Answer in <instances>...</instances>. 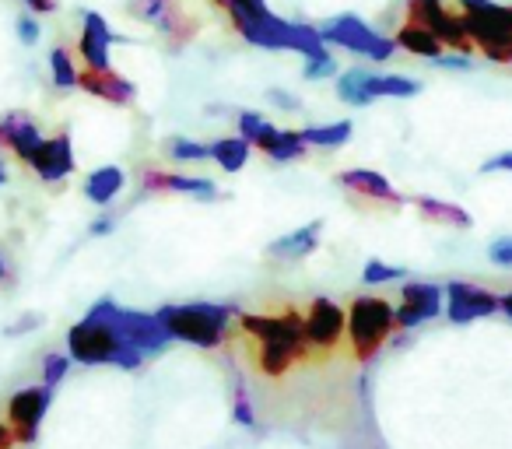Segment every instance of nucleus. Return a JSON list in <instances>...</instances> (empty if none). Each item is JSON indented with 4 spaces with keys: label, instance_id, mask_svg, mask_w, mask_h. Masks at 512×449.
I'll return each instance as SVG.
<instances>
[{
    "label": "nucleus",
    "instance_id": "obj_11",
    "mask_svg": "<svg viewBox=\"0 0 512 449\" xmlns=\"http://www.w3.org/2000/svg\"><path fill=\"white\" fill-rule=\"evenodd\" d=\"M442 299H446V288L432 285V281H407L400 288V306H397V327L414 330L421 323L435 320L442 313Z\"/></svg>",
    "mask_w": 512,
    "mask_h": 449
},
{
    "label": "nucleus",
    "instance_id": "obj_21",
    "mask_svg": "<svg viewBox=\"0 0 512 449\" xmlns=\"http://www.w3.org/2000/svg\"><path fill=\"white\" fill-rule=\"evenodd\" d=\"M414 207H418L421 218H428L432 225H449V229H470V225H474V218H470L460 204H449V200L414 197Z\"/></svg>",
    "mask_w": 512,
    "mask_h": 449
},
{
    "label": "nucleus",
    "instance_id": "obj_29",
    "mask_svg": "<svg viewBox=\"0 0 512 449\" xmlns=\"http://www.w3.org/2000/svg\"><path fill=\"white\" fill-rule=\"evenodd\" d=\"M407 278L404 267H393V264H383V260H369L362 271V281L365 285H386V281H400Z\"/></svg>",
    "mask_w": 512,
    "mask_h": 449
},
{
    "label": "nucleus",
    "instance_id": "obj_32",
    "mask_svg": "<svg viewBox=\"0 0 512 449\" xmlns=\"http://www.w3.org/2000/svg\"><path fill=\"white\" fill-rule=\"evenodd\" d=\"M267 127H271V123H267L260 113H242L239 116V137H246L249 144L260 141V137L267 134Z\"/></svg>",
    "mask_w": 512,
    "mask_h": 449
},
{
    "label": "nucleus",
    "instance_id": "obj_17",
    "mask_svg": "<svg viewBox=\"0 0 512 449\" xmlns=\"http://www.w3.org/2000/svg\"><path fill=\"white\" fill-rule=\"evenodd\" d=\"M144 190H172V193H190L200 200H214L218 197V186L211 179H197V176H176V172H162V169H144L141 176Z\"/></svg>",
    "mask_w": 512,
    "mask_h": 449
},
{
    "label": "nucleus",
    "instance_id": "obj_37",
    "mask_svg": "<svg viewBox=\"0 0 512 449\" xmlns=\"http://www.w3.org/2000/svg\"><path fill=\"white\" fill-rule=\"evenodd\" d=\"M18 39H22L25 46L39 43V22H36V18H29V15L18 18Z\"/></svg>",
    "mask_w": 512,
    "mask_h": 449
},
{
    "label": "nucleus",
    "instance_id": "obj_38",
    "mask_svg": "<svg viewBox=\"0 0 512 449\" xmlns=\"http://www.w3.org/2000/svg\"><path fill=\"white\" fill-rule=\"evenodd\" d=\"M460 4L463 15H491V11L498 8V4H491V0H456Z\"/></svg>",
    "mask_w": 512,
    "mask_h": 449
},
{
    "label": "nucleus",
    "instance_id": "obj_26",
    "mask_svg": "<svg viewBox=\"0 0 512 449\" xmlns=\"http://www.w3.org/2000/svg\"><path fill=\"white\" fill-rule=\"evenodd\" d=\"M309 144L302 141V130H278V137H274V144L267 148V155L274 158V162H299V158H306Z\"/></svg>",
    "mask_w": 512,
    "mask_h": 449
},
{
    "label": "nucleus",
    "instance_id": "obj_19",
    "mask_svg": "<svg viewBox=\"0 0 512 449\" xmlns=\"http://www.w3.org/2000/svg\"><path fill=\"white\" fill-rule=\"evenodd\" d=\"M123 183H127V176H123L120 165H102V169H92L85 176V197L92 200V204L106 207L109 200L120 197Z\"/></svg>",
    "mask_w": 512,
    "mask_h": 449
},
{
    "label": "nucleus",
    "instance_id": "obj_2",
    "mask_svg": "<svg viewBox=\"0 0 512 449\" xmlns=\"http://www.w3.org/2000/svg\"><path fill=\"white\" fill-rule=\"evenodd\" d=\"M393 330H397V306L379 295H358L348 306V341L358 362L376 358Z\"/></svg>",
    "mask_w": 512,
    "mask_h": 449
},
{
    "label": "nucleus",
    "instance_id": "obj_25",
    "mask_svg": "<svg viewBox=\"0 0 512 449\" xmlns=\"http://www.w3.org/2000/svg\"><path fill=\"white\" fill-rule=\"evenodd\" d=\"M351 134H355V127L348 120L327 123V127H302V141L309 148H341V144L351 141Z\"/></svg>",
    "mask_w": 512,
    "mask_h": 449
},
{
    "label": "nucleus",
    "instance_id": "obj_8",
    "mask_svg": "<svg viewBox=\"0 0 512 449\" xmlns=\"http://www.w3.org/2000/svg\"><path fill=\"white\" fill-rule=\"evenodd\" d=\"M306 334L316 355L337 351V344L348 337V309H341L334 299H327V295L313 299L306 309Z\"/></svg>",
    "mask_w": 512,
    "mask_h": 449
},
{
    "label": "nucleus",
    "instance_id": "obj_36",
    "mask_svg": "<svg viewBox=\"0 0 512 449\" xmlns=\"http://www.w3.org/2000/svg\"><path fill=\"white\" fill-rule=\"evenodd\" d=\"M435 67H446V71H470L474 67V60L467 57V53H453V50H446L442 57H435L432 60Z\"/></svg>",
    "mask_w": 512,
    "mask_h": 449
},
{
    "label": "nucleus",
    "instance_id": "obj_20",
    "mask_svg": "<svg viewBox=\"0 0 512 449\" xmlns=\"http://www.w3.org/2000/svg\"><path fill=\"white\" fill-rule=\"evenodd\" d=\"M393 43H397L400 50L414 53V57H425V60H435V57H442V53H446V46L435 39V32H428L425 25H418V22L400 25L397 36H393Z\"/></svg>",
    "mask_w": 512,
    "mask_h": 449
},
{
    "label": "nucleus",
    "instance_id": "obj_43",
    "mask_svg": "<svg viewBox=\"0 0 512 449\" xmlns=\"http://www.w3.org/2000/svg\"><path fill=\"white\" fill-rule=\"evenodd\" d=\"M106 232H113V218H99L92 225V236H106Z\"/></svg>",
    "mask_w": 512,
    "mask_h": 449
},
{
    "label": "nucleus",
    "instance_id": "obj_41",
    "mask_svg": "<svg viewBox=\"0 0 512 449\" xmlns=\"http://www.w3.org/2000/svg\"><path fill=\"white\" fill-rule=\"evenodd\" d=\"M267 99L278 102L281 109H292V113H295V109H299V99H292V95H285V92H271V95H267Z\"/></svg>",
    "mask_w": 512,
    "mask_h": 449
},
{
    "label": "nucleus",
    "instance_id": "obj_44",
    "mask_svg": "<svg viewBox=\"0 0 512 449\" xmlns=\"http://www.w3.org/2000/svg\"><path fill=\"white\" fill-rule=\"evenodd\" d=\"M29 327H39V316H29V320H18L15 327H8V334H18V330H29Z\"/></svg>",
    "mask_w": 512,
    "mask_h": 449
},
{
    "label": "nucleus",
    "instance_id": "obj_22",
    "mask_svg": "<svg viewBox=\"0 0 512 449\" xmlns=\"http://www.w3.org/2000/svg\"><path fill=\"white\" fill-rule=\"evenodd\" d=\"M369 81H372V71H362V67L344 71L341 78H337V95H341V102H348V106H355V109L372 106L376 95H372Z\"/></svg>",
    "mask_w": 512,
    "mask_h": 449
},
{
    "label": "nucleus",
    "instance_id": "obj_31",
    "mask_svg": "<svg viewBox=\"0 0 512 449\" xmlns=\"http://www.w3.org/2000/svg\"><path fill=\"white\" fill-rule=\"evenodd\" d=\"M67 369H71V355H57V351H50V355L43 358V383L57 390V386L64 383Z\"/></svg>",
    "mask_w": 512,
    "mask_h": 449
},
{
    "label": "nucleus",
    "instance_id": "obj_35",
    "mask_svg": "<svg viewBox=\"0 0 512 449\" xmlns=\"http://www.w3.org/2000/svg\"><path fill=\"white\" fill-rule=\"evenodd\" d=\"M235 421L239 425H253V404H249V393H246V383L235 379Z\"/></svg>",
    "mask_w": 512,
    "mask_h": 449
},
{
    "label": "nucleus",
    "instance_id": "obj_34",
    "mask_svg": "<svg viewBox=\"0 0 512 449\" xmlns=\"http://www.w3.org/2000/svg\"><path fill=\"white\" fill-rule=\"evenodd\" d=\"M337 74V60L330 57V53H323V57H313L306 60V78L309 81H323V78H334Z\"/></svg>",
    "mask_w": 512,
    "mask_h": 449
},
{
    "label": "nucleus",
    "instance_id": "obj_5",
    "mask_svg": "<svg viewBox=\"0 0 512 449\" xmlns=\"http://www.w3.org/2000/svg\"><path fill=\"white\" fill-rule=\"evenodd\" d=\"M127 15L137 22L151 25L158 36H165L172 46H186L197 36V18L186 15L183 0H130Z\"/></svg>",
    "mask_w": 512,
    "mask_h": 449
},
{
    "label": "nucleus",
    "instance_id": "obj_14",
    "mask_svg": "<svg viewBox=\"0 0 512 449\" xmlns=\"http://www.w3.org/2000/svg\"><path fill=\"white\" fill-rule=\"evenodd\" d=\"M109 43H113V32H109L106 18L95 15V11H85L81 18V39H78V53L81 64L92 67V71H109Z\"/></svg>",
    "mask_w": 512,
    "mask_h": 449
},
{
    "label": "nucleus",
    "instance_id": "obj_47",
    "mask_svg": "<svg viewBox=\"0 0 512 449\" xmlns=\"http://www.w3.org/2000/svg\"><path fill=\"white\" fill-rule=\"evenodd\" d=\"M8 183V162H4V158H0V186Z\"/></svg>",
    "mask_w": 512,
    "mask_h": 449
},
{
    "label": "nucleus",
    "instance_id": "obj_46",
    "mask_svg": "<svg viewBox=\"0 0 512 449\" xmlns=\"http://www.w3.org/2000/svg\"><path fill=\"white\" fill-rule=\"evenodd\" d=\"M0 281H11V267H8V260H4V253H0Z\"/></svg>",
    "mask_w": 512,
    "mask_h": 449
},
{
    "label": "nucleus",
    "instance_id": "obj_9",
    "mask_svg": "<svg viewBox=\"0 0 512 449\" xmlns=\"http://www.w3.org/2000/svg\"><path fill=\"white\" fill-rule=\"evenodd\" d=\"M50 404H53V386H46V383L18 390L15 397L8 400V425L18 442H36L39 425H43Z\"/></svg>",
    "mask_w": 512,
    "mask_h": 449
},
{
    "label": "nucleus",
    "instance_id": "obj_42",
    "mask_svg": "<svg viewBox=\"0 0 512 449\" xmlns=\"http://www.w3.org/2000/svg\"><path fill=\"white\" fill-rule=\"evenodd\" d=\"M32 11H39V15H50V11H57V0H25Z\"/></svg>",
    "mask_w": 512,
    "mask_h": 449
},
{
    "label": "nucleus",
    "instance_id": "obj_24",
    "mask_svg": "<svg viewBox=\"0 0 512 449\" xmlns=\"http://www.w3.org/2000/svg\"><path fill=\"white\" fill-rule=\"evenodd\" d=\"M249 148H253V144H249L246 137H221V141L211 144V158L225 172H239L249 158Z\"/></svg>",
    "mask_w": 512,
    "mask_h": 449
},
{
    "label": "nucleus",
    "instance_id": "obj_23",
    "mask_svg": "<svg viewBox=\"0 0 512 449\" xmlns=\"http://www.w3.org/2000/svg\"><path fill=\"white\" fill-rule=\"evenodd\" d=\"M369 88L376 99H414L421 92V81L404 78V74H372Z\"/></svg>",
    "mask_w": 512,
    "mask_h": 449
},
{
    "label": "nucleus",
    "instance_id": "obj_39",
    "mask_svg": "<svg viewBox=\"0 0 512 449\" xmlns=\"http://www.w3.org/2000/svg\"><path fill=\"white\" fill-rule=\"evenodd\" d=\"M481 172H512V151H502V155L488 158V162L481 165Z\"/></svg>",
    "mask_w": 512,
    "mask_h": 449
},
{
    "label": "nucleus",
    "instance_id": "obj_16",
    "mask_svg": "<svg viewBox=\"0 0 512 449\" xmlns=\"http://www.w3.org/2000/svg\"><path fill=\"white\" fill-rule=\"evenodd\" d=\"M337 183L344 186V190H351L355 197H365V200H376V204H404V197H400L397 190H393V183L386 176H379L376 169H348L337 176Z\"/></svg>",
    "mask_w": 512,
    "mask_h": 449
},
{
    "label": "nucleus",
    "instance_id": "obj_18",
    "mask_svg": "<svg viewBox=\"0 0 512 449\" xmlns=\"http://www.w3.org/2000/svg\"><path fill=\"white\" fill-rule=\"evenodd\" d=\"M320 232H323V221H309V225H302V229L274 239V243L267 246V253L278 260H302L320 246Z\"/></svg>",
    "mask_w": 512,
    "mask_h": 449
},
{
    "label": "nucleus",
    "instance_id": "obj_1",
    "mask_svg": "<svg viewBox=\"0 0 512 449\" xmlns=\"http://www.w3.org/2000/svg\"><path fill=\"white\" fill-rule=\"evenodd\" d=\"M158 320L172 334V341L197 344V348H221L228 337L232 306H214V302H190V306H162Z\"/></svg>",
    "mask_w": 512,
    "mask_h": 449
},
{
    "label": "nucleus",
    "instance_id": "obj_7",
    "mask_svg": "<svg viewBox=\"0 0 512 449\" xmlns=\"http://www.w3.org/2000/svg\"><path fill=\"white\" fill-rule=\"evenodd\" d=\"M474 50L495 64H512V8H495L491 15H463Z\"/></svg>",
    "mask_w": 512,
    "mask_h": 449
},
{
    "label": "nucleus",
    "instance_id": "obj_28",
    "mask_svg": "<svg viewBox=\"0 0 512 449\" xmlns=\"http://www.w3.org/2000/svg\"><path fill=\"white\" fill-rule=\"evenodd\" d=\"M442 15H446V4H442V0H407V22L425 25L428 32L439 25Z\"/></svg>",
    "mask_w": 512,
    "mask_h": 449
},
{
    "label": "nucleus",
    "instance_id": "obj_6",
    "mask_svg": "<svg viewBox=\"0 0 512 449\" xmlns=\"http://www.w3.org/2000/svg\"><path fill=\"white\" fill-rule=\"evenodd\" d=\"M320 39L327 46H341V50L358 53V57H369V60H390L393 50H397L393 39L379 36L376 29H369V25L355 15H341V18H334V22H327L320 29Z\"/></svg>",
    "mask_w": 512,
    "mask_h": 449
},
{
    "label": "nucleus",
    "instance_id": "obj_40",
    "mask_svg": "<svg viewBox=\"0 0 512 449\" xmlns=\"http://www.w3.org/2000/svg\"><path fill=\"white\" fill-rule=\"evenodd\" d=\"M15 432H11L8 418H0V449H15Z\"/></svg>",
    "mask_w": 512,
    "mask_h": 449
},
{
    "label": "nucleus",
    "instance_id": "obj_10",
    "mask_svg": "<svg viewBox=\"0 0 512 449\" xmlns=\"http://www.w3.org/2000/svg\"><path fill=\"white\" fill-rule=\"evenodd\" d=\"M491 313H502L495 292L474 285V281H449L446 285V316L456 327L484 320V316H491Z\"/></svg>",
    "mask_w": 512,
    "mask_h": 449
},
{
    "label": "nucleus",
    "instance_id": "obj_13",
    "mask_svg": "<svg viewBox=\"0 0 512 449\" xmlns=\"http://www.w3.org/2000/svg\"><path fill=\"white\" fill-rule=\"evenodd\" d=\"M32 172H36L43 183H60L74 172V148H71V137L67 130H60L57 137H46L43 148L36 151L32 158Z\"/></svg>",
    "mask_w": 512,
    "mask_h": 449
},
{
    "label": "nucleus",
    "instance_id": "obj_12",
    "mask_svg": "<svg viewBox=\"0 0 512 449\" xmlns=\"http://www.w3.org/2000/svg\"><path fill=\"white\" fill-rule=\"evenodd\" d=\"M46 137L39 134V127L32 123L29 113H18V109H11V113L0 116V148H11L15 151L18 162L29 165L32 158H36V151L43 148Z\"/></svg>",
    "mask_w": 512,
    "mask_h": 449
},
{
    "label": "nucleus",
    "instance_id": "obj_27",
    "mask_svg": "<svg viewBox=\"0 0 512 449\" xmlns=\"http://www.w3.org/2000/svg\"><path fill=\"white\" fill-rule=\"evenodd\" d=\"M50 71H53V85H57V88H64V92L78 88V67H74L71 53L60 50V46L50 53Z\"/></svg>",
    "mask_w": 512,
    "mask_h": 449
},
{
    "label": "nucleus",
    "instance_id": "obj_30",
    "mask_svg": "<svg viewBox=\"0 0 512 449\" xmlns=\"http://www.w3.org/2000/svg\"><path fill=\"white\" fill-rule=\"evenodd\" d=\"M169 155L176 158V162H204V158H211V144L183 141V137H176V141L169 144Z\"/></svg>",
    "mask_w": 512,
    "mask_h": 449
},
{
    "label": "nucleus",
    "instance_id": "obj_4",
    "mask_svg": "<svg viewBox=\"0 0 512 449\" xmlns=\"http://www.w3.org/2000/svg\"><path fill=\"white\" fill-rule=\"evenodd\" d=\"M123 344H127V337L109 320L85 316L67 334V355L81 365H116V355L123 351Z\"/></svg>",
    "mask_w": 512,
    "mask_h": 449
},
{
    "label": "nucleus",
    "instance_id": "obj_15",
    "mask_svg": "<svg viewBox=\"0 0 512 449\" xmlns=\"http://www.w3.org/2000/svg\"><path fill=\"white\" fill-rule=\"evenodd\" d=\"M78 88L102 102H113V106H127L134 99V85H130L123 74H116L113 67L109 71H92V67H81L78 71Z\"/></svg>",
    "mask_w": 512,
    "mask_h": 449
},
{
    "label": "nucleus",
    "instance_id": "obj_45",
    "mask_svg": "<svg viewBox=\"0 0 512 449\" xmlns=\"http://www.w3.org/2000/svg\"><path fill=\"white\" fill-rule=\"evenodd\" d=\"M498 306H502V313L512 320V292H505V295H498Z\"/></svg>",
    "mask_w": 512,
    "mask_h": 449
},
{
    "label": "nucleus",
    "instance_id": "obj_33",
    "mask_svg": "<svg viewBox=\"0 0 512 449\" xmlns=\"http://www.w3.org/2000/svg\"><path fill=\"white\" fill-rule=\"evenodd\" d=\"M488 260L495 267H502V271H512V236H498L488 246Z\"/></svg>",
    "mask_w": 512,
    "mask_h": 449
},
{
    "label": "nucleus",
    "instance_id": "obj_3",
    "mask_svg": "<svg viewBox=\"0 0 512 449\" xmlns=\"http://www.w3.org/2000/svg\"><path fill=\"white\" fill-rule=\"evenodd\" d=\"M88 316H95V320H109L130 344H134V348H141L144 355H162L165 344L172 341V334L165 330V323L158 320L155 313L148 316V313H137V309H120L109 299L95 302V306L88 309Z\"/></svg>",
    "mask_w": 512,
    "mask_h": 449
}]
</instances>
